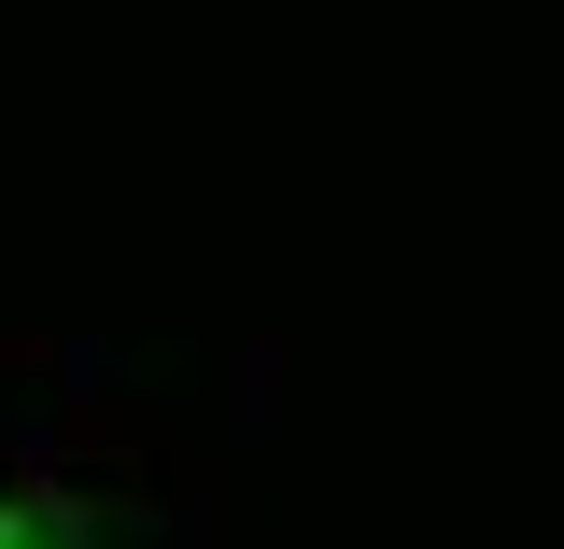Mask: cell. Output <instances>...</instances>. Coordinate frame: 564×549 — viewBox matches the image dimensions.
Returning a JSON list of instances; mask_svg holds the SVG:
<instances>
[{
    "instance_id": "6da1fadb",
    "label": "cell",
    "mask_w": 564,
    "mask_h": 549,
    "mask_svg": "<svg viewBox=\"0 0 564 549\" xmlns=\"http://www.w3.org/2000/svg\"><path fill=\"white\" fill-rule=\"evenodd\" d=\"M0 549H99V536L70 521L57 493H0Z\"/></svg>"
}]
</instances>
